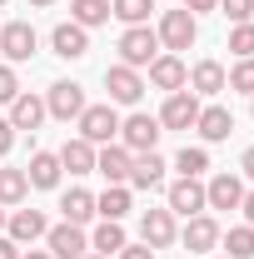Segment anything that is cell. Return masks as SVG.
<instances>
[{"mask_svg":"<svg viewBox=\"0 0 254 259\" xmlns=\"http://www.w3.org/2000/svg\"><path fill=\"white\" fill-rule=\"evenodd\" d=\"M115 135H120V115H115L110 100L80 110V140H90V145H115Z\"/></svg>","mask_w":254,"mask_h":259,"instance_id":"cell-1","label":"cell"},{"mask_svg":"<svg viewBox=\"0 0 254 259\" xmlns=\"http://www.w3.org/2000/svg\"><path fill=\"white\" fill-rule=\"evenodd\" d=\"M155 55H159V35L150 30V25H130V30L120 35V65L140 70V65H150Z\"/></svg>","mask_w":254,"mask_h":259,"instance_id":"cell-2","label":"cell"},{"mask_svg":"<svg viewBox=\"0 0 254 259\" xmlns=\"http://www.w3.org/2000/svg\"><path fill=\"white\" fill-rule=\"evenodd\" d=\"M159 45L170 50V55H180V50H190L194 45V35H199V25H194V15L190 10H164V20H159Z\"/></svg>","mask_w":254,"mask_h":259,"instance_id":"cell-3","label":"cell"},{"mask_svg":"<svg viewBox=\"0 0 254 259\" xmlns=\"http://www.w3.org/2000/svg\"><path fill=\"white\" fill-rule=\"evenodd\" d=\"M199 95L194 90H175V95L164 100V110H159L155 120H159V130H194V120H199Z\"/></svg>","mask_w":254,"mask_h":259,"instance_id":"cell-4","label":"cell"},{"mask_svg":"<svg viewBox=\"0 0 254 259\" xmlns=\"http://www.w3.org/2000/svg\"><path fill=\"white\" fill-rule=\"evenodd\" d=\"M45 244H50V259H85L90 254V234L80 225H50Z\"/></svg>","mask_w":254,"mask_h":259,"instance_id":"cell-5","label":"cell"},{"mask_svg":"<svg viewBox=\"0 0 254 259\" xmlns=\"http://www.w3.org/2000/svg\"><path fill=\"white\" fill-rule=\"evenodd\" d=\"M159 120L155 115H130V120H120V140H125L130 155H145V150H155L159 145Z\"/></svg>","mask_w":254,"mask_h":259,"instance_id":"cell-6","label":"cell"},{"mask_svg":"<svg viewBox=\"0 0 254 259\" xmlns=\"http://www.w3.org/2000/svg\"><path fill=\"white\" fill-rule=\"evenodd\" d=\"M105 90H110V105H140L145 80H140V70H130V65H110V70H105Z\"/></svg>","mask_w":254,"mask_h":259,"instance_id":"cell-7","label":"cell"},{"mask_svg":"<svg viewBox=\"0 0 254 259\" xmlns=\"http://www.w3.org/2000/svg\"><path fill=\"white\" fill-rule=\"evenodd\" d=\"M35 25L30 20H10V25H0V50H5V60L10 65H20V60H30L35 55Z\"/></svg>","mask_w":254,"mask_h":259,"instance_id":"cell-8","label":"cell"},{"mask_svg":"<svg viewBox=\"0 0 254 259\" xmlns=\"http://www.w3.org/2000/svg\"><path fill=\"white\" fill-rule=\"evenodd\" d=\"M80 110H85V90H80L75 80H55L50 95H45V115H55V120H80Z\"/></svg>","mask_w":254,"mask_h":259,"instance_id":"cell-9","label":"cell"},{"mask_svg":"<svg viewBox=\"0 0 254 259\" xmlns=\"http://www.w3.org/2000/svg\"><path fill=\"white\" fill-rule=\"evenodd\" d=\"M50 50H55L60 60H80V55L90 50V30H80L75 20H60V25L50 30Z\"/></svg>","mask_w":254,"mask_h":259,"instance_id":"cell-10","label":"cell"},{"mask_svg":"<svg viewBox=\"0 0 254 259\" xmlns=\"http://www.w3.org/2000/svg\"><path fill=\"white\" fill-rule=\"evenodd\" d=\"M185 80H190V70H185L180 55H155L150 60V85L155 90H170L175 95V90H185Z\"/></svg>","mask_w":254,"mask_h":259,"instance_id":"cell-11","label":"cell"},{"mask_svg":"<svg viewBox=\"0 0 254 259\" xmlns=\"http://www.w3.org/2000/svg\"><path fill=\"white\" fill-rule=\"evenodd\" d=\"M164 209H170V214H185V220H190V214H204V185H199V180H175Z\"/></svg>","mask_w":254,"mask_h":259,"instance_id":"cell-12","label":"cell"},{"mask_svg":"<svg viewBox=\"0 0 254 259\" xmlns=\"http://www.w3.org/2000/svg\"><path fill=\"white\" fill-rule=\"evenodd\" d=\"M140 239H145L150 249L175 244V214H170V209H145V214H140Z\"/></svg>","mask_w":254,"mask_h":259,"instance_id":"cell-13","label":"cell"},{"mask_svg":"<svg viewBox=\"0 0 254 259\" xmlns=\"http://www.w3.org/2000/svg\"><path fill=\"white\" fill-rule=\"evenodd\" d=\"M239 199H244L239 175H215V180L204 185V204H209V209H239Z\"/></svg>","mask_w":254,"mask_h":259,"instance_id":"cell-14","label":"cell"},{"mask_svg":"<svg viewBox=\"0 0 254 259\" xmlns=\"http://www.w3.org/2000/svg\"><path fill=\"white\" fill-rule=\"evenodd\" d=\"M180 239H185V249H190V254H209V249L220 244V225H215L209 214H190V225H185Z\"/></svg>","mask_w":254,"mask_h":259,"instance_id":"cell-15","label":"cell"},{"mask_svg":"<svg viewBox=\"0 0 254 259\" xmlns=\"http://www.w3.org/2000/svg\"><path fill=\"white\" fill-rule=\"evenodd\" d=\"M130 155L125 145H105V150H95V169L110 180V185H130Z\"/></svg>","mask_w":254,"mask_h":259,"instance_id":"cell-16","label":"cell"},{"mask_svg":"<svg viewBox=\"0 0 254 259\" xmlns=\"http://www.w3.org/2000/svg\"><path fill=\"white\" fill-rule=\"evenodd\" d=\"M130 185L135 190H159L164 185V160H159L155 150H145V155L130 160Z\"/></svg>","mask_w":254,"mask_h":259,"instance_id":"cell-17","label":"cell"},{"mask_svg":"<svg viewBox=\"0 0 254 259\" xmlns=\"http://www.w3.org/2000/svg\"><path fill=\"white\" fill-rule=\"evenodd\" d=\"M5 229H10V239H15V244H35V239H45V214H40V209H15V214H10V220H5Z\"/></svg>","mask_w":254,"mask_h":259,"instance_id":"cell-18","label":"cell"},{"mask_svg":"<svg viewBox=\"0 0 254 259\" xmlns=\"http://www.w3.org/2000/svg\"><path fill=\"white\" fill-rule=\"evenodd\" d=\"M190 90L194 95H220V90H229V75H224L220 60H199L190 70Z\"/></svg>","mask_w":254,"mask_h":259,"instance_id":"cell-19","label":"cell"},{"mask_svg":"<svg viewBox=\"0 0 254 259\" xmlns=\"http://www.w3.org/2000/svg\"><path fill=\"white\" fill-rule=\"evenodd\" d=\"M194 130H199L209 145H220V140H229V135H234V115H229L224 105H209V110H199Z\"/></svg>","mask_w":254,"mask_h":259,"instance_id":"cell-20","label":"cell"},{"mask_svg":"<svg viewBox=\"0 0 254 259\" xmlns=\"http://www.w3.org/2000/svg\"><path fill=\"white\" fill-rule=\"evenodd\" d=\"M60 214H65V225H90L95 220V194L90 190H65L60 194Z\"/></svg>","mask_w":254,"mask_h":259,"instance_id":"cell-21","label":"cell"},{"mask_svg":"<svg viewBox=\"0 0 254 259\" xmlns=\"http://www.w3.org/2000/svg\"><path fill=\"white\" fill-rule=\"evenodd\" d=\"M25 180H30L35 190H55V185H60V155L35 150V155H30V169H25Z\"/></svg>","mask_w":254,"mask_h":259,"instance_id":"cell-22","label":"cell"},{"mask_svg":"<svg viewBox=\"0 0 254 259\" xmlns=\"http://www.w3.org/2000/svg\"><path fill=\"white\" fill-rule=\"evenodd\" d=\"M40 120H45V100L40 95H25L20 90V95L10 100V125L15 130H40Z\"/></svg>","mask_w":254,"mask_h":259,"instance_id":"cell-23","label":"cell"},{"mask_svg":"<svg viewBox=\"0 0 254 259\" xmlns=\"http://www.w3.org/2000/svg\"><path fill=\"white\" fill-rule=\"evenodd\" d=\"M60 169H70V175H95V145L90 140H65Z\"/></svg>","mask_w":254,"mask_h":259,"instance_id":"cell-24","label":"cell"},{"mask_svg":"<svg viewBox=\"0 0 254 259\" xmlns=\"http://www.w3.org/2000/svg\"><path fill=\"white\" fill-rule=\"evenodd\" d=\"M130 239H125V229H120V220H100L95 225V234H90V249H95V254H120V249H125Z\"/></svg>","mask_w":254,"mask_h":259,"instance_id":"cell-25","label":"cell"},{"mask_svg":"<svg viewBox=\"0 0 254 259\" xmlns=\"http://www.w3.org/2000/svg\"><path fill=\"white\" fill-rule=\"evenodd\" d=\"M70 20L80 30H95V25L110 20V0H70Z\"/></svg>","mask_w":254,"mask_h":259,"instance_id":"cell-26","label":"cell"},{"mask_svg":"<svg viewBox=\"0 0 254 259\" xmlns=\"http://www.w3.org/2000/svg\"><path fill=\"white\" fill-rule=\"evenodd\" d=\"M95 214L100 220H125L130 214V190L125 185H110L105 194H95Z\"/></svg>","mask_w":254,"mask_h":259,"instance_id":"cell-27","label":"cell"},{"mask_svg":"<svg viewBox=\"0 0 254 259\" xmlns=\"http://www.w3.org/2000/svg\"><path fill=\"white\" fill-rule=\"evenodd\" d=\"M175 169H180V180H199V175L209 169V150H204V145H185V150L175 155Z\"/></svg>","mask_w":254,"mask_h":259,"instance_id":"cell-28","label":"cell"},{"mask_svg":"<svg viewBox=\"0 0 254 259\" xmlns=\"http://www.w3.org/2000/svg\"><path fill=\"white\" fill-rule=\"evenodd\" d=\"M220 244L229 259H254V225H234L229 234H220Z\"/></svg>","mask_w":254,"mask_h":259,"instance_id":"cell-29","label":"cell"},{"mask_svg":"<svg viewBox=\"0 0 254 259\" xmlns=\"http://www.w3.org/2000/svg\"><path fill=\"white\" fill-rule=\"evenodd\" d=\"M30 194V180H25V169H0V204L10 209V204H20Z\"/></svg>","mask_w":254,"mask_h":259,"instance_id":"cell-30","label":"cell"},{"mask_svg":"<svg viewBox=\"0 0 254 259\" xmlns=\"http://www.w3.org/2000/svg\"><path fill=\"white\" fill-rule=\"evenodd\" d=\"M155 10V0H110V15H120L125 25H145Z\"/></svg>","mask_w":254,"mask_h":259,"instance_id":"cell-31","label":"cell"},{"mask_svg":"<svg viewBox=\"0 0 254 259\" xmlns=\"http://www.w3.org/2000/svg\"><path fill=\"white\" fill-rule=\"evenodd\" d=\"M229 50H234L239 60H249V55H254V20L234 25V35H229Z\"/></svg>","mask_w":254,"mask_h":259,"instance_id":"cell-32","label":"cell"},{"mask_svg":"<svg viewBox=\"0 0 254 259\" xmlns=\"http://www.w3.org/2000/svg\"><path fill=\"white\" fill-rule=\"evenodd\" d=\"M229 90H244V95H254V55H249V60H239L234 70H229Z\"/></svg>","mask_w":254,"mask_h":259,"instance_id":"cell-33","label":"cell"},{"mask_svg":"<svg viewBox=\"0 0 254 259\" xmlns=\"http://www.w3.org/2000/svg\"><path fill=\"white\" fill-rule=\"evenodd\" d=\"M220 10L234 20V25H244V20L254 15V0H220Z\"/></svg>","mask_w":254,"mask_h":259,"instance_id":"cell-34","label":"cell"},{"mask_svg":"<svg viewBox=\"0 0 254 259\" xmlns=\"http://www.w3.org/2000/svg\"><path fill=\"white\" fill-rule=\"evenodd\" d=\"M15 95H20V80H15V70H10V65H0V100L10 105Z\"/></svg>","mask_w":254,"mask_h":259,"instance_id":"cell-35","label":"cell"},{"mask_svg":"<svg viewBox=\"0 0 254 259\" xmlns=\"http://www.w3.org/2000/svg\"><path fill=\"white\" fill-rule=\"evenodd\" d=\"M115 259H155V249H150V244H125Z\"/></svg>","mask_w":254,"mask_h":259,"instance_id":"cell-36","label":"cell"},{"mask_svg":"<svg viewBox=\"0 0 254 259\" xmlns=\"http://www.w3.org/2000/svg\"><path fill=\"white\" fill-rule=\"evenodd\" d=\"M10 145H15V125L0 120V155H10Z\"/></svg>","mask_w":254,"mask_h":259,"instance_id":"cell-37","label":"cell"},{"mask_svg":"<svg viewBox=\"0 0 254 259\" xmlns=\"http://www.w3.org/2000/svg\"><path fill=\"white\" fill-rule=\"evenodd\" d=\"M190 15H204V10H220V0H185Z\"/></svg>","mask_w":254,"mask_h":259,"instance_id":"cell-38","label":"cell"},{"mask_svg":"<svg viewBox=\"0 0 254 259\" xmlns=\"http://www.w3.org/2000/svg\"><path fill=\"white\" fill-rule=\"evenodd\" d=\"M0 259H20V244H15L10 234H0Z\"/></svg>","mask_w":254,"mask_h":259,"instance_id":"cell-39","label":"cell"},{"mask_svg":"<svg viewBox=\"0 0 254 259\" xmlns=\"http://www.w3.org/2000/svg\"><path fill=\"white\" fill-rule=\"evenodd\" d=\"M239 209H244V225H254V190H244V199H239Z\"/></svg>","mask_w":254,"mask_h":259,"instance_id":"cell-40","label":"cell"},{"mask_svg":"<svg viewBox=\"0 0 254 259\" xmlns=\"http://www.w3.org/2000/svg\"><path fill=\"white\" fill-rule=\"evenodd\" d=\"M239 169H244V175H249V180H254V145H249V150H244V160H239Z\"/></svg>","mask_w":254,"mask_h":259,"instance_id":"cell-41","label":"cell"},{"mask_svg":"<svg viewBox=\"0 0 254 259\" xmlns=\"http://www.w3.org/2000/svg\"><path fill=\"white\" fill-rule=\"evenodd\" d=\"M20 259H50V249H30V254H20Z\"/></svg>","mask_w":254,"mask_h":259,"instance_id":"cell-42","label":"cell"},{"mask_svg":"<svg viewBox=\"0 0 254 259\" xmlns=\"http://www.w3.org/2000/svg\"><path fill=\"white\" fill-rule=\"evenodd\" d=\"M0 229H5V204H0Z\"/></svg>","mask_w":254,"mask_h":259,"instance_id":"cell-43","label":"cell"},{"mask_svg":"<svg viewBox=\"0 0 254 259\" xmlns=\"http://www.w3.org/2000/svg\"><path fill=\"white\" fill-rule=\"evenodd\" d=\"M30 5H50V0H30Z\"/></svg>","mask_w":254,"mask_h":259,"instance_id":"cell-44","label":"cell"},{"mask_svg":"<svg viewBox=\"0 0 254 259\" xmlns=\"http://www.w3.org/2000/svg\"><path fill=\"white\" fill-rule=\"evenodd\" d=\"M220 259H229V254H220Z\"/></svg>","mask_w":254,"mask_h":259,"instance_id":"cell-45","label":"cell"},{"mask_svg":"<svg viewBox=\"0 0 254 259\" xmlns=\"http://www.w3.org/2000/svg\"><path fill=\"white\" fill-rule=\"evenodd\" d=\"M0 5H5V0H0Z\"/></svg>","mask_w":254,"mask_h":259,"instance_id":"cell-46","label":"cell"}]
</instances>
